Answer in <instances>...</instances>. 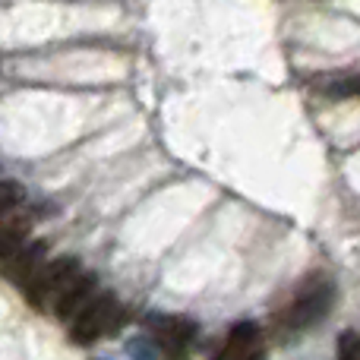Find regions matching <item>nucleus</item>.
<instances>
[{"instance_id": "11", "label": "nucleus", "mask_w": 360, "mask_h": 360, "mask_svg": "<svg viewBox=\"0 0 360 360\" xmlns=\"http://www.w3.org/2000/svg\"><path fill=\"white\" fill-rule=\"evenodd\" d=\"M338 357L360 360V332H342L338 335Z\"/></svg>"}, {"instance_id": "9", "label": "nucleus", "mask_w": 360, "mask_h": 360, "mask_svg": "<svg viewBox=\"0 0 360 360\" xmlns=\"http://www.w3.org/2000/svg\"><path fill=\"white\" fill-rule=\"evenodd\" d=\"M25 202V186L19 180H0V212L16 209Z\"/></svg>"}, {"instance_id": "4", "label": "nucleus", "mask_w": 360, "mask_h": 360, "mask_svg": "<svg viewBox=\"0 0 360 360\" xmlns=\"http://www.w3.org/2000/svg\"><path fill=\"white\" fill-rule=\"evenodd\" d=\"M146 329L152 332V338H155L168 354H184L186 345L196 338V323L186 316H171V313H155V316H149L146 319Z\"/></svg>"}, {"instance_id": "3", "label": "nucleus", "mask_w": 360, "mask_h": 360, "mask_svg": "<svg viewBox=\"0 0 360 360\" xmlns=\"http://www.w3.org/2000/svg\"><path fill=\"white\" fill-rule=\"evenodd\" d=\"M76 272H79V259H76V256L44 259L41 269L22 285L25 300H29L32 307H38V310H51V304H54V297L60 294V288L67 285Z\"/></svg>"}, {"instance_id": "8", "label": "nucleus", "mask_w": 360, "mask_h": 360, "mask_svg": "<svg viewBox=\"0 0 360 360\" xmlns=\"http://www.w3.org/2000/svg\"><path fill=\"white\" fill-rule=\"evenodd\" d=\"M262 354V332L256 323H237L228 332V342L218 351V357L224 360H250Z\"/></svg>"}, {"instance_id": "1", "label": "nucleus", "mask_w": 360, "mask_h": 360, "mask_svg": "<svg viewBox=\"0 0 360 360\" xmlns=\"http://www.w3.org/2000/svg\"><path fill=\"white\" fill-rule=\"evenodd\" d=\"M332 304H335V285H332L326 275H310L307 281H300L291 304L281 310V326H285L288 332L310 329L319 319L329 316Z\"/></svg>"}, {"instance_id": "5", "label": "nucleus", "mask_w": 360, "mask_h": 360, "mask_svg": "<svg viewBox=\"0 0 360 360\" xmlns=\"http://www.w3.org/2000/svg\"><path fill=\"white\" fill-rule=\"evenodd\" d=\"M95 288H98V278H95L92 272H82L79 269V272L60 288V294H57L54 304H51V313H54L57 319H63V323H70V319L98 294Z\"/></svg>"}, {"instance_id": "7", "label": "nucleus", "mask_w": 360, "mask_h": 360, "mask_svg": "<svg viewBox=\"0 0 360 360\" xmlns=\"http://www.w3.org/2000/svg\"><path fill=\"white\" fill-rule=\"evenodd\" d=\"M48 259V243L44 240H35V243H22V247L16 250V253L6 259V266H4V275L10 281H16L19 288L25 285V281L32 278V275L41 269V262Z\"/></svg>"}, {"instance_id": "6", "label": "nucleus", "mask_w": 360, "mask_h": 360, "mask_svg": "<svg viewBox=\"0 0 360 360\" xmlns=\"http://www.w3.org/2000/svg\"><path fill=\"white\" fill-rule=\"evenodd\" d=\"M29 231H32V212H25L22 205L0 212V262H6L22 247Z\"/></svg>"}, {"instance_id": "10", "label": "nucleus", "mask_w": 360, "mask_h": 360, "mask_svg": "<svg viewBox=\"0 0 360 360\" xmlns=\"http://www.w3.org/2000/svg\"><path fill=\"white\" fill-rule=\"evenodd\" d=\"M329 95H338V98H360V76H348V79H338L326 89Z\"/></svg>"}, {"instance_id": "2", "label": "nucleus", "mask_w": 360, "mask_h": 360, "mask_svg": "<svg viewBox=\"0 0 360 360\" xmlns=\"http://www.w3.org/2000/svg\"><path fill=\"white\" fill-rule=\"evenodd\" d=\"M124 319L120 300L114 294H95L73 319H70V338L76 345H95L98 338H105L108 332H114Z\"/></svg>"}]
</instances>
